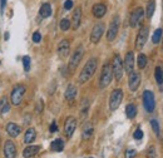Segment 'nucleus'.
Instances as JSON below:
<instances>
[{"label":"nucleus","instance_id":"f03ea898","mask_svg":"<svg viewBox=\"0 0 163 158\" xmlns=\"http://www.w3.org/2000/svg\"><path fill=\"white\" fill-rule=\"evenodd\" d=\"M113 79V70H112V65L111 64H104L102 68V73H100V78H99V87L102 89L107 88L112 83Z\"/></svg>","mask_w":163,"mask_h":158},{"label":"nucleus","instance_id":"20e7f679","mask_svg":"<svg viewBox=\"0 0 163 158\" xmlns=\"http://www.w3.org/2000/svg\"><path fill=\"white\" fill-rule=\"evenodd\" d=\"M83 54H84V48H83V45H79L73 51V54L70 57V60H69V64H68V68H69L70 72H74L77 69V67L79 65V62L82 60V58H83Z\"/></svg>","mask_w":163,"mask_h":158},{"label":"nucleus","instance_id":"79ce46f5","mask_svg":"<svg viewBox=\"0 0 163 158\" xmlns=\"http://www.w3.org/2000/svg\"><path fill=\"white\" fill-rule=\"evenodd\" d=\"M5 4H6V0H0V9H2V13L4 11V8H5Z\"/></svg>","mask_w":163,"mask_h":158},{"label":"nucleus","instance_id":"6e6552de","mask_svg":"<svg viewBox=\"0 0 163 158\" xmlns=\"http://www.w3.org/2000/svg\"><path fill=\"white\" fill-rule=\"evenodd\" d=\"M143 105L144 109L148 113H152L156 108V100H154V94L152 90H144L143 92Z\"/></svg>","mask_w":163,"mask_h":158},{"label":"nucleus","instance_id":"f704fd0d","mask_svg":"<svg viewBox=\"0 0 163 158\" xmlns=\"http://www.w3.org/2000/svg\"><path fill=\"white\" fill-rule=\"evenodd\" d=\"M135 156H137V151H135V149H127L124 152V157L126 158H134Z\"/></svg>","mask_w":163,"mask_h":158},{"label":"nucleus","instance_id":"9b49d317","mask_svg":"<svg viewBox=\"0 0 163 158\" xmlns=\"http://www.w3.org/2000/svg\"><path fill=\"white\" fill-rule=\"evenodd\" d=\"M75 128H77V119L75 117H68L65 119V123H64V134L66 138H70L73 136V133L75 132Z\"/></svg>","mask_w":163,"mask_h":158},{"label":"nucleus","instance_id":"2eb2a0df","mask_svg":"<svg viewBox=\"0 0 163 158\" xmlns=\"http://www.w3.org/2000/svg\"><path fill=\"white\" fill-rule=\"evenodd\" d=\"M69 51H70V44H69V42H68L66 39H63V40L59 43V45H58V55H59V58L64 59L65 57H68Z\"/></svg>","mask_w":163,"mask_h":158},{"label":"nucleus","instance_id":"c85d7f7f","mask_svg":"<svg viewBox=\"0 0 163 158\" xmlns=\"http://www.w3.org/2000/svg\"><path fill=\"white\" fill-rule=\"evenodd\" d=\"M154 77L158 85H163V70L161 67H156L154 69Z\"/></svg>","mask_w":163,"mask_h":158},{"label":"nucleus","instance_id":"4c0bfd02","mask_svg":"<svg viewBox=\"0 0 163 158\" xmlns=\"http://www.w3.org/2000/svg\"><path fill=\"white\" fill-rule=\"evenodd\" d=\"M40 40H42V35H40L39 32H35L33 34V42L34 43H40Z\"/></svg>","mask_w":163,"mask_h":158},{"label":"nucleus","instance_id":"f3484780","mask_svg":"<svg viewBox=\"0 0 163 158\" xmlns=\"http://www.w3.org/2000/svg\"><path fill=\"white\" fill-rule=\"evenodd\" d=\"M92 11H93V15L99 19V18H103V17L105 15V13H107V6H105L103 3H98V4H96V5H93Z\"/></svg>","mask_w":163,"mask_h":158},{"label":"nucleus","instance_id":"b1692460","mask_svg":"<svg viewBox=\"0 0 163 158\" xmlns=\"http://www.w3.org/2000/svg\"><path fill=\"white\" fill-rule=\"evenodd\" d=\"M50 149L53 152H62L64 149V142L58 138V139H54L51 143H50Z\"/></svg>","mask_w":163,"mask_h":158},{"label":"nucleus","instance_id":"2f4dec72","mask_svg":"<svg viewBox=\"0 0 163 158\" xmlns=\"http://www.w3.org/2000/svg\"><path fill=\"white\" fill-rule=\"evenodd\" d=\"M70 25H72V24H70V20L66 19V18H64V19L60 20V25H59V26H60V29H62L63 32H66L68 29L70 28Z\"/></svg>","mask_w":163,"mask_h":158},{"label":"nucleus","instance_id":"58836bf2","mask_svg":"<svg viewBox=\"0 0 163 158\" xmlns=\"http://www.w3.org/2000/svg\"><path fill=\"white\" fill-rule=\"evenodd\" d=\"M73 8V2L72 0H65V3H64V9L65 10H70Z\"/></svg>","mask_w":163,"mask_h":158},{"label":"nucleus","instance_id":"a19ab883","mask_svg":"<svg viewBox=\"0 0 163 158\" xmlns=\"http://www.w3.org/2000/svg\"><path fill=\"white\" fill-rule=\"evenodd\" d=\"M42 111H43V100L40 99L39 102H38V107H36V112L38 113H42Z\"/></svg>","mask_w":163,"mask_h":158},{"label":"nucleus","instance_id":"9d476101","mask_svg":"<svg viewBox=\"0 0 163 158\" xmlns=\"http://www.w3.org/2000/svg\"><path fill=\"white\" fill-rule=\"evenodd\" d=\"M148 26H142L141 30L138 32L137 34V38H135V49L137 50H142L146 42H147V39H148Z\"/></svg>","mask_w":163,"mask_h":158},{"label":"nucleus","instance_id":"dca6fc26","mask_svg":"<svg viewBox=\"0 0 163 158\" xmlns=\"http://www.w3.org/2000/svg\"><path fill=\"white\" fill-rule=\"evenodd\" d=\"M123 67H124V70L129 74L133 72V68H134V55H133V51H128L126 54V58H124V62H123Z\"/></svg>","mask_w":163,"mask_h":158},{"label":"nucleus","instance_id":"f257e3e1","mask_svg":"<svg viewBox=\"0 0 163 158\" xmlns=\"http://www.w3.org/2000/svg\"><path fill=\"white\" fill-rule=\"evenodd\" d=\"M97 65H98L97 58H90L85 63V65L83 67V69H82V72L79 74V78H78L80 84H84L94 75V73H96V70H97Z\"/></svg>","mask_w":163,"mask_h":158},{"label":"nucleus","instance_id":"37998d69","mask_svg":"<svg viewBox=\"0 0 163 158\" xmlns=\"http://www.w3.org/2000/svg\"><path fill=\"white\" fill-rule=\"evenodd\" d=\"M4 38H5V39H9V33H6V34L4 35Z\"/></svg>","mask_w":163,"mask_h":158},{"label":"nucleus","instance_id":"5701e85b","mask_svg":"<svg viewBox=\"0 0 163 158\" xmlns=\"http://www.w3.org/2000/svg\"><path fill=\"white\" fill-rule=\"evenodd\" d=\"M35 138H36V132H35V129H34V128H29L28 130L25 132L24 143L30 144V143H33V142L35 141Z\"/></svg>","mask_w":163,"mask_h":158},{"label":"nucleus","instance_id":"c756f323","mask_svg":"<svg viewBox=\"0 0 163 158\" xmlns=\"http://www.w3.org/2000/svg\"><path fill=\"white\" fill-rule=\"evenodd\" d=\"M137 65H138L139 69L146 68V65H147V57L144 54H142V53H141V54L138 55V58H137Z\"/></svg>","mask_w":163,"mask_h":158},{"label":"nucleus","instance_id":"a211bd4d","mask_svg":"<svg viewBox=\"0 0 163 158\" xmlns=\"http://www.w3.org/2000/svg\"><path fill=\"white\" fill-rule=\"evenodd\" d=\"M93 132H94L93 124L90 122H85L84 126H83V129H82V138L85 139V141L89 139L93 136Z\"/></svg>","mask_w":163,"mask_h":158},{"label":"nucleus","instance_id":"393cba45","mask_svg":"<svg viewBox=\"0 0 163 158\" xmlns=\"http://www.w3.org/2000/svg\"><path fill=\"white\" fill-rule=\"evenodd\" d=\"M39 14H40V17L44 18V19L45 18H49L51 15V6H50V4L49 3H45V4H43L42 6H40Z\"/></svg>","mask_w":163,"mask_h":158},{"label":"nucleus","instance_id":"bb28decb","mask_svg":"<svg viewBox=\"0 0 163 158\" xmlns=\"http://www.w3.org/2000/svg\"><path fill=\"white\" fill-rule=\"evenodd\" d=\"M154 10H156V2H154V0H151V2L147 4V9H146V14H147L148 19H151L153 17Z\"/></svg>","mask_w":163,"mask_h":158},{"label":"nucleus","instance_id":"4be33fe9","mask_svg":"<svg viewBox=\"0 0 163 158\" xmlns=\"http://www.w3.org/2000/svg\"><path fill=\"white\" fill-rule=\"evenodd\" d=\"M39 151H40V147L39 146H29V147H26L23 151V157H25V158H32L35 154H38Z\"/></svg>","mask_w":163,"mask_h":158},{"label":"nucleus","instance_id":"39448f33","mask_svg":"<svg viewBox=\"0 0 163 158\" xmlns=\"http://www.w3.org/2000/svg\"><path fill=\"white\" fill-rule=\"evenodd\" d=\"M25 87L23 84H17L11 90V94H10V100L13 105H19L23 102V97L25 94Z\"/></svg>","mask_w":163,"mask_h":158},{"label":"nucleus","instance_id":"72a5a7b5","mask_svg":"<svg viewBox=\"0 0 163 158\" xmlns=\"http://www.w3.org/2000/svg\"><path fill=\"white\" fill-rule=\"evenodd\" d=\"M151 126H152V129L156 133V136H159V123L156 119H152L151 121Z\"/></svg>","mask_w":163,"mask_h":158},{"label":"nucleus","instance_id":"0eeeda50","mask_svg":"<svg viewBox=\"0 0 163 158\" xmlns=\"http://www.w3.org/2000/svg\"><path fill=\"white\" fill-rule=\"evenodd\" d=\"M119 24H120V18L118 15H114L111 25H109V29L107 32V40L108 42H113L114 39L118 35V30H119Z\"/></svg>","mask_w":163,"mask_h":158},{"label":"nucleus","instance_id":"412c9836","mask_svg":"<svg viewBox=\"0 0 163 158\" xmlns=\"http://www.w3.org/2000/svg\"><path fill=\"white\" fill-rule=\"evenodd\" d=\"M77 87L75 85H73V84H69L66 87V90H65V94H64V98L66 99V100H69V102H72V100H74L75 99V97H77Z\"/></svg>","mask_w":163,"mask_h":158},{"label":"nucleus","instance_id":"cd10ccee","mask_svg":"<svg viewBox=\"0 0 163 158\" xmlns=\"http://www.w3.org/2000/svg\"><path fill=\"white\" fill-rule=\"evenodd\" d=\"M0 111H2V113H8L10 111V104L6 99V97H3L0 98Z\"/></svg>","mask_w":163,"mask_h":158},{"label":"nucleus","instance_id":"c03bdc74","mask_svg":"<svg viewBox=\"0 0 163 158\" xmlns=\"http://www.w3.org/2000/svg\"><path fill=\"white\" fill-rule=\"evenodd\" d=\"M162 50H163V47H162Z\"/></svg>","mask_w":163,"mask_h":158},{"label":"nucleus","instance_id":"a878e982","mask_svg":"<svg viewBox=\"0 0 163 158\" xmlns=\"http://www.w3.org/2000/svg\"><path fill=\"white\" fill-rule=\"evenodd\" d=\"M126 115L129 119H133V118L137 115V107H135L134 104H128L126 107Z\"/></svg>","mask_w":163,"mask_h":158},{"label":"nucleus","instance_id":"ddd939ff","mask_svg":"<svg viewBox=\"0 0 163 158\" xmlns=\"http://www.w3.org/2000/svg\"><path fill=\"white\" fill-rule=\"evenodd\" d=\"M143 14H144V10L142 8H137V9H134L132 11L131 18H129V25L132 26V28H135V26L139 24V21L143 18Z\"/></svg>","mask_w":163,"mask_h":158},{"label":"nucleus","instance_id":"423d86ee","mask_svg":"<svg viewBox=\"0 0 163 158\" xmlns=\"http://www.w3.org/2000/svg\"><path fill=\"white\" fill-rule=\"evenodd\" d=\"M122 100H123V90L122 89H114L112 92L111 97H109V109L112 112L117 111L119 108Z\"/></svg>","mask_w":163,"mask_h":158},{"label":"nucleus","instance_id":"7ed1b4c3","mask_svg":"<svg viewBox=\"0 0 163 158\" xmlns=\"http://www.w3.org/2000/svg\"><path fill=\"white\" fill-rule=\"evenodd\" d=\"M112 70H113V77L116 81L119 82L124 73V67H123V60L120 59L119 54H116L113 58V64H112Z\"/></svg>","mask_w":163,"mask_h":158},{"label":"nucleus","instance_id":"e433bc0d","mask_svg":"<svg viewBox=\"0 0 163 158\" xmlns=\"http://www.w3.org/2000/svg\"><path fill=\"white\" fill-rule=\"evenodd\" d=\"M147 156H148V158H156V148L154 147L149 148L147 151Z\"/></svg>","mask_w":163,"mask_h":158},{"label":"nucleus","instance_id":"ea45409f","mask_svg":"<svg viewBox=\"0 0 163 158\" xmlns=\"http://www.w3.org/2000/svg\"><path fill=\"white\" fill-rule=\"evenodd\" d=\"M49 130L51 132V133H54V132H57V130H58V126H57V122H55V121H54V122H51Z\"/></svg>","mask_w":163,"mask_h":158},{"label":"nucleus","instance_id":"1a4fd4ad","mask_svg":"<svg viewBox=\"0 0 163 158\" xmlns=\"http://www.w3.org/2000/svg\"><path fill=\"white\" fill-rule=\"evenodd\" d=\"M104 32H105L104 24H103V23H97L96 25L93 26V29H92V33H90V42L94 43V44L99 43V40L102 39Z\"/></svg>","mask_w":163,"mask_h":158},{"label":"nucleus","instance_id":"6ab92c4d","mask_svg":"<svg viewBox=\"0 0 163 158\" xmlns=\"http://www.w3.org/2000/svg\"><path fill=\"white\" fill-rule=\"evenodd\" d=\"M6 132H8V134H9L11 138H15V137H18V136L20 134L21 129H20V127H19L18 124H15V123H8V124H6Z\"/></svg>","mask_w":163,"mask_h":158},{"label":"nucleus","instance_id":"f8f14e48","mask_svg":"<svg viewBox=\"0 0 163 158\" xmlns=\"http://www.w3.org/2000/svg\"><path fill=\"white\" fill-rule=\"evenodd\" d=\"M141 85V74L138 72H132L129 73V78H128V87L131 89V92H135Z\"/></svg>","mask_w":163,"mask_h":158},{"label":"nucleus","instance_id":"c9c22d12","mask_svg":"<svg viewBox=\"0 0 163 158\" xmlns=\"http://www.w3.org/2000/svg\"><path fill=\"white\" fill-rule=\"evenodd\" d=\"M133 137H134V139H142L143 138V132H142V129H139V128L135 129V132L133 133Z\"/></svg>","mask_w":163,"mask_h":158},{"label":"nucleus","instance_id":"4468645a","mask_svg":"<svg viewBox=\"0 0 163 158\" xmlns=\"http://www.w3.org/2000/svg\"><path fill=\"white\" fill-rule=\"evenodd\" d=\"M4 156L5 158H15L17 157V147L14 142L6 141L4 144Z\"/></svg>","mask_w":163,"mask_h":158},{"label":"nucleus","instance_id":"aec40b11","mask_svg":"<svg viewBox=\"0 0 163 158\" xmlns=\"http://www.w3.org/2000/svg\"><path fill=\"white\" fill-rule=\"evenodd\" d=\"M80 20H82V8L78 6L75 8L74 13H73V19H72V26H73V29H78L79 28V25H80Z\"/></svg>","mask_w":163,"mask_h":158},{"label":"nucleus","instance_id":"473e14b6","mask_svg":"<svg viewBox=\"0 0 163 158\" xmlns=\"http://www.w3.org/2000/svg\"><path fill=\"white\" fill-rule=\"evenodd\" d=\"M23 65H24L25 72H29V69H30V57L25 55V57L23 58Z\"/></svg>","mask_w":163,"mask_h":158},{"label":"nucleus","instance_id":"7c9ffc66","mask_svg":"<svg viewBox=\"0 0 163 158\" xmlns=\"http://www.w3.org/2000/svg\"><path fill=\"white\" fill-rule=\"evenodd\" d=\"M162 34H163V30H162L161 28L157 29V30L153 33V36H152V42H153V44H159L161 39H162Z\"/></svg>","mask_w":163,"mask_h":158}]
</instances>
